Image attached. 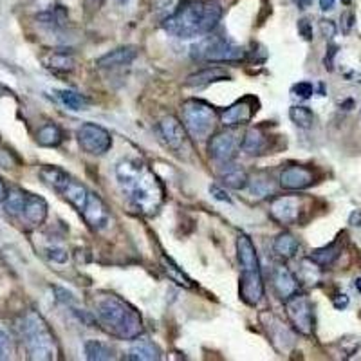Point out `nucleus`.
<instances>
[{
    "label": "nucleus",
    "mask_w": 361,
    "mask_h": 361,
    "mask_svg": "<svg viewBox=\"0 0 361 361\" xmlns=\"http://www.w3.org/2000/svg\"><path fill=\"white\" fill-rule=\"evenodd\" d=\"M56 96H58L60 102H62L69 111H74V112L85 111L87 105H89V99L85 98L83 94L74 93V90H58Z\"/></svg>",
    "instance_id": "obj_31"
},
{
    "label": "nucleus",
    "mask_w": 361,
    "mask_h": 361,
    "mask_svg": "<svg viewBox=\"0 0 361 361\" xmlns=\"http://www.w3.org/2000/svg\"><path fill=\"white\" fill-rule=\"evenodd\" d=\"M210 193L215 197V199H217V201H223V202H227V204H232V199H230V195L224 192L223 188H218L217 184L210 186Z\"/></svg>",
    "instance_id": "obj_41"
},
{
    "label": "nucleus",
    "mask_w": 361,
    "mask_h": 361,
    "mask_svg": "<svg viewBox=\"0 0 361 361\" xmlns=\"http://www.w3.org/2000/svg\"><path fill=\"white\" fill-rule=\"evenodd\" d=\"M36 20L47 27H53V29H60V27L67 26L69 22V13L67 9L63 6H54V8L47 9L44 13H40L36 17Z\"/></svg>",
    "instance_id": "obj_25"
},
{
    "label": "nucleus",
    "mask_w": 361,
    "mask_h": 361,
    "mask_svg": "<svg viewBox=\"0 0 361 361\" xmlns=\"http://www.w3.org/2000/svg\"><path fill=\"white\" fill-rule=\"evenodd\" d=\"M339 255H342V244H339V241H336L332 244L326 246V248L312 251L311 260L314 264H318L320 268H329V266H332L338 260Z\"/></svg>",
    "instance_id": "obj_24"
},
{
    "label": "nucleus",
    "mask_w": 361,
    "mask_h": 361,
    "mask_svg": "<svg viewBox=\"0 0 361 361\" xmlns=\"http://www.w3.org/2000/svg\"><path fill=\"white\" fill-rule=\"evenodd\" d=\"M342 2H344V4H351L353 0H342Z\"/></svg>",
    "instance_id": "obj_51"
},
{
    "label": "nucleus",
    "mask_w": 361,
    "mask_h": 361,
    "mask_svg": "<svg viewBox=\"0 0 361 361\" xmlns=\"http://www.w3.org/2000/svg\"><path fill=\"white\" fill-rule=\"evenodd\" d=\"M161 264H163V269H165L166 275H168V277L172 278L175 284H179V286H183V287H188V289L192 287V280H190V278H188L186 275H184V273L181 271V269H179L174 262H172V260L166 259V257H161Z\"/></svg>",
    "instance_id": "obj_34"
},
{
    "label": "nucleus",
    "mask_w": 361,
    "mask_h": 361,
    "mask_svg": "<svg viewBox=\"0 0 361 361\" xmlns=\"http://www.w3.org/2000/svg\"><path fill=\"white\" fill-rule=\"evenodd\" d=\"M273 287H275V293L278 294V298L282 300H287L294 293H298V282H296L293 273L289 271V268L282 266V264L280 266H275V271H273Z\"/></svg>",
    "instance_id": "obj_17"
},
{
    "label": "nucleus",
    "mask_w": 361,
    "mask_h": 361,
    "mask_svg": "<svg viewBox=\"0 0 361 361\" xmlns=\"http://www.w3.org/2000/svg\"><path fill=\"white\" fill-rule=\"evenodd\" d=\"M83 4L89 11H98L103 6V0H83Z\"/></svg>",
    "instance_id": "obj_45"
},
{
    "label": "nucleus",
    "mask_w": 361,
    "mask_h": 361,
    "mask_svg": "<svg viewBox=\"0 0 361 361\" xmlns=\"http://www.w3.org/2000/svg\"><path fill=\"white\" fill-rule=\"evenodd\" d=\"M298 241L294 239L291 233H280V235L275 239V244H273V250L278 257L282 259H293L294 255L298 253Z\"/></svg>",
    "instance_id": "obj_28"
},
{
    "label": "nucleus",
    "mask_w": 361,
    "mask_h": 361,
    "mask_svg": "<svg viewBox=\"0 0 361 361\" xmlns=\"http://www.w3.org/2000/svg\"><path fill=\"white\" fill-rule=\"evenodd\" d=\"M241 148V141L236 139V134L233 130H224L218 132L210 139L208 145V152L218 163H232L236 156V150Z\"/></svg>",
    "instance_id": "obj_10"
},
{
    "label": "nucleus",
    "mask_w": 361,
    "mask_h": 361,
    "mask_svg": "<svg viewBox=\"0 0 361 361\" xmlns=\"http://www.w3.org/2000/svg\"><path fill=\"white\" fill-rule=\"evenodd\" d=\"M353 26H354V15L353 13L342 15V31H344L345 35H347V33H351Z\"/></svg>",
    "instance_id": "obj_42"
},
{
    "label": "nucleus",
    "mask_w": 361,
    "mask_h": 361,
    "mask_svg": "<svg viewBox=\"0 0 361 361\" xmlns=\"http://www.w3.org/2000/svg\"><path fill=\"white\" fill-rule=\"evenodd\" d=\"M266 148V136L259 129H251L246 132L242 141V150L246 154H260Z\"/></svg>",
    "instance_id": "obj_30"
},
{
    "label": "nucleus",
    "mask_w": 361,
    "mask_h": 361,
    "mask_svg": "<svg viewBox=\"0 0 361 361\" xmlns=\"http://www.w3.org/2000/svg\"><path fill=\"white\" fill-rule=\"evenodd\" d=\"M85 358L90 361H109L116 360V354L109 344H103L98 339H89L85 344Z\"/></svg>",
    "instance_id": "obj_26"
},
{
    "label": "nucleus",
    "mask_w": 361,
    "mask_h": 361,
    "mask_svg": "<svg viewBox=\"0 0 361 361\" xmlns=\"http://www.w3.org/2000/svg\"><path fill=\"white\" fill-rule=\"evenodd\" d=\"M320 29H321V35L326 36V38H335L336 35V26L335 22H330V20H321L320 22Z\"/></svg>",
    "instance_id": "obj_40"
},
{
    "label": "nucleus",
    "mask_w": 361,
    "mask_h": 361,
    "mask_svg": "<svg viewBox=\"0 0 361 361\" xmlns=\"http://www.w3.org/2000/svg\"><path fill=\"white\" fill-rule=\"evenodd\" d=\"M47 257L56 264H65L69 259L67 250L62 248V246H51V248H47Z\"/></svg>",
    "instance_id": "obj_36"
},
{
    "label": "nucleus",
    "mask_w": 361,
    "mask_h": 361,
    "mask_svg": "<svg viewBox=\"0 0 361 361\" xmlns=\"http://www.w3.org/2000/svg\"><path fill=\"white\" fill-rule=\"evenodd\" d=\"M286 312L291 326L298 330L300 335L311 336L314 332V311L311 300L305 294L294 293L286 300Z\"/></svg>",
    "instance_id": "obj_8"
},
{
    "label": "nucleus",
    "mask_w": 361,
    "mask_h": 361,
    "mask_svg": "<svg viewBox=\"0 0 361 361\" xmlns=\"http://www.w3.org/2000/svg\"><path fill=\"white\" fill-rule=\"evenodd\" d=\"M251 184V190H253V193H257L259 197H264V195H268L269 192H271L273 188H271V179L268 177H262V175H257V177L251 181L250 179V183Z\"/></svg>",
    "instance_id": "obj_35"
},
{
    "label": "nucleus",
    "mask_w": 361,
    "mask_h": 361,
    "mask_svg": "<svg viewBox=\"0 0 361 361\" xmlns=\"http://www.w3.org/2000/svg\"><path fill=\"white\" fill-rule=\"evenodd\" d=\"M157 132L161 139L165 141L166 147L172 150H181V147L186 141V130L184 125L175 116H166L157 123Z\"/></svg>",
    "instance_id": "obj_14"
},
{
    "label": "nucleus",
    "mask_w": 361,
    "mask_h": 361,
    "mask_svg": "<svg viewBox=\"0 0 361 361\" xmlns=\"http://www.w3.org/2000/svg\"><path fill=\"white\" fill-rule=\"evenodd\" d=\"M127 360L132 361H157L161 360V351L154 342H150L148 338H136V342L132 344L129 351V356Z\"/></svg>",
    "instance_id": "obj_20"
},
{
    "label": "nucleus",
    "mask_w": 361,
    "mask_h": 361,
    "mask_svg": "<svg viewBox=\"0 0 361 361\" xmlns=\"http://www.w3.org/2000/svg\"><path fill=\"white\" fill-rule=\"evenodd\" d=\"M248 183H250V177L239 166H230L223 174V184L232 188V190H244L248 186Z\"/></svg>",
    "instance_id": "obj_29"
},
{
    "label": "nucleus",
    "mask_w": 361,
    "mask_h": 361,
    "mask_svg": "<svg viewBox=\"0 0 361 361\" xmlns=\"http://www.w3.org/2000/svg\"><path fill=\"white\" fill-rule=\"evenodd\" d=\"M348 223L353 224V226L356 227H361V210H356L351 214V217H348Z\"/></svg>",
    "instance_id": "obj_46"
},
{
    "label": "nucleus",
    "mask_w": 361,
    "mask_h": 361,
    "mask_svg": "<svg viewBox=\"0 0 361 361\" xmlns=\"http://www.w3.org/2000/svg\"><path fill=\"white\" fill-rule=\"evenodd\" d=\"M246 51L239 45L227 40L226 36H204L201 42H197L192 47V58L197 62H217L230 63L244 60Z\"/></svg>",
    "instance_id": "obj_6"
},
{
    "label": "nucleus",
    "mask_w": 361,
    "mask_h": 361,
    "mask_svg": "<svg viewBox=\"0 0 361 361\" xmlns=\"http://www.w3.org/2000/svg\"><path fill=\"white\" fill-rule=\"evenodd\" d=\"M11 339H9V336L6 335L4 330L0 329V360H8L9 356H11Z\"/></svg>",
    "instance_id": "obj_39"
},
{
    "label": "nucleus",
    "mask_w": 361,
    "mask_h": 361,
    "mask_svg": "<svg viewBox=\"0 0 361 361\" xmlns=\"http://www.w3.org/2000/svg\"><path fill=\"white\" fill-rule=\"evenodd\" d=\"M136 56H138V49L132 45H127V47H120V49L103 54L102 58L96 60V65L102 69L121 67V65H130L136 60Z\"/></svg>",
    "instance_id": "obj_18"
},
{
    "label": "nucleus",
    "mask_w": 361,
    "mask_h": 361,
    "mask_svg": "<svg viewBox=\"0 0 361 361\" xmlns=\"http://www.w3.org/2000/svg\"><path fill=\"white\" fill-rule=\"evenodd\" d=\"M120 2L121 4H125V2H129V0H120Z\"/></svg>",
    "instance_id": "obj_52"
},
{
    "label": "nucleus",
    "mask_w": 361,
    "mask_h": 361,
    "mask_svg": "<svg viewBox=\"0 0 361 361\" xmlns=\"http://www.w3.org/2000/svg\"><path fill=\"white\" fill-rule=\"evenodd\" d=\"M314 183V172L307 166H289L280 174L284 190H303Z\"/></svg>",
    "instance_id": "obj_15"
},
{
    "label": "nucleus",
    "mask_w": 361,
    "mask_h": 361,
    "mask_svg": "<svg viewBox=\"0 0 361 361\" xmlns=\"http://www.w3.org/2000/svg\"><path fill=\"white\" fill-rule=\"evenodd\" d=\"M54 291L62 294V296H58L60 302H65V303H72V302H74V298H72V293H69V291L60 289V287H56V289H54Z\"/></svg>",
    "instance_id": "obj_44"
},
{
    "label": "nucleus",
    "mask_w": 361,
    "mask_h": 361,
    "mask_svg": "<svg viewBox=\"0 0 361 361\" xmlns=\"http://www.w3.org/2000/svg\"><path fill=\"white\" fill-rule=\"evenodd\" d=\"M356 287L361 291V278H358V280H356Z\"/></svg>",
    "instance_id": "obj_50"
},
{
    "label": "nucleus",
    "mask_w": 361,
    "mask_h": 361,
    "mask_svg": "<svg viewBox=\"0 0 361 361\" xmlns=\"http://www.w3.org/2000/svg\"><path fill=\"white\" fill-rule=\"evenodd\" d=\"M236 257L242 266L241 287H239L241 298L248 305H257L264 298V282L257 250L253 241L246 233L236 236Z\"/></svg>",
    "instance_id": "obj_5"
},
{
    "label": "nucleus",
    "mask_w": 361,
    "mask_h": 361,
    "mask_svg": "<svg viewBox=\"0 0 361 361\" xmlns=\"http://www.w3.org/2000/svg\"><path fill=\"white\" fill-rule=\"evenodd\" d=\"M47 210H49V208H47L45 199H42V197L38 195H33V193H27L20 217H22L27 224H31V226H40V224L45 223V218H47Z\"/></svg>",
    "instance_id": "obj_16"
},
{
    "label": "nucleus",
    "mask_w": 361,
    "mask_h": 361,
    "mask_svg": "<svg viewBox=\"0 0 361 361\" xmlns=\"http://www.w3.org/2000/svg\"><path fill=\"white\" fill-rule=\"evenodd\" d=\"M26 195H27V192L20 190V188H13V190H9L8 197H6V201H4L6 211L11 215L22 214L24 202H26Z\"/></svg>",
    "instance_id": "obj_33"
},
{
    "label": "nucleus",
    "mask_w": 361,
    "mask_h": 361,
    "mask_svg": "<svg viewBox=\"0 0 361 361\" xmlns=\"http://www.w3.org/2000/svg\"><path fill=\"white\" fill-rule=\"evenodd\" d=\"M298 33L302 36L303 40L311 42L312 36H314V31H312V24L309 18H300L298 20Z\"/></svg>",
    "instance_id": "obj_38"
},
{
    "label": "nucleus",
    "mask_w": 361,
    "mask_h": 361,
    "mask_svg": "<svg viewBox=\"0 0 361 361\" xmlns=\"http://www.w3.org/2000/svg\"><path fill=\"white\" fill-rule=\"evenodd\" d=\"M293 2L298 6V9H307L312 4V0H293Z\"/></svg>",
    "instance_id": "obj_49"
},
{
    "label": "nucleus",
    "mask_w": 361,
    "mask_h": 361,
    "mask_svg": "<svg viewBox=\"0 0 361 361\" xmlns=\"http://www.w3.org/2000/svg\"><path fill=\"white\" fill-rule=\"evenodd\" d=\"M336 6V0H320L321 11H332Z\"/></svg>",
    "instance_id": "obj_47"
},
{
    "label": "nucleus",
    "mask_w": 361,
    "mask_h": 361,
    "mask_svg": "<svg viewBox=\"0 0 361 361\" xmlns=\"http://www.w3.org/2000/svg\"><path fill=\"white\" fill-rule=\"evenodd\" d=\"M332 303H335V307L336 309H345L348 305V296L347 294H336L335 298H332Z\"/></svg>",
    "instance_id": "obj_43"
},
{
    "label": "nucleus",
    "mask_w": 361,
    "mask_h": 361,
    "mask_svg": "<svg viewBox=\"0 0 361 361\" xmlns=\"http://www.w3.org/2000/svg\"><path fill=\"white\" fill-rule=\"evenodd\" d=\"M289 118L294 125L300 127V129H311L312 123H314V114L309 107H303V105H294L289 109Z\"/></svg>",
    "instance_id": "obj_32"
},
{
    "label": "nucleus",
    "mask_w": 361,
    "mask_h": 361,
    "mask_svg": "<svg viewBox=\"0 0 361 361\" xmlns=\"http://www.w3.org/2000/svg\"><path fill=\"white\" fill-rule=\"evenodd\" d=\"M78 143L90 156H103L112 148V136L96 123H83L78 130Z\"/></svg>",
    "instance_id": "obj_9"
},
{
    "label": "nucleus",
    "mask_w": 361,
    "mask_h": 361,
    "mask_svg": "<svg viewBox=\"0 0 361 361\" xmlns=\"http://www.w3.org/2000/svg\"><path fill=\"white\" fill-rule=\"evenodd\" d=\"M80 214L85 218V223L96 232H102L111 224V211H109L107 204L102 201V197L93 192H89L87 202H85L83 210Z\"/></svg>",
    "instance_id": "obj_12"
},
{
    "label": "nucleus",
    "mask_w": 361,
    "mask_h": 361,
    "mask_svg": "<svg viewBox=\"0 0 361 361\" xmlns=\"http://www.w3.org/2000/svg\"><path fill=\"white\" fill-rule=\"evenodd\" d=\"M183 125L195 139H206L218 121L214 105L202 99H188L183 103Z\"/></svg>",
    "instance_id": "obj_7"
},
{
    "label": "nucleus",
    "mask_w": 361,
    "mask_h": 361,
    "mask_svg": "<svg viewBox=\"0 0 361 361\" xmlns=\"http://www.w3.org/2000/svg\"><path fill=\"white\" fill-rule=\"evenodd\" d=\"M44 65L54 72H71L76 65V60L67 51H51L42 58Z\"/></svg>",
    "instance_id": "obj_21"
},
{
    "label": "nucleus",
    "mask_w": 361,
    "mask_h": 361,
    "mask_svg": "<svg viewBox=\"0 0 361 361\" xmlns=\"http://www.w3.org/2000/svg\"><path fill=\"white\" fill-rule=\"evenodd\" d=\"M300 206H302V202H300L298 197L282 195L273 199L271 206H269V214L278 224L289 226V224H294L298 220Z\"/></svg>",
    "instance_id": "obj_13"
},
{
    "label": "nucleus",
    "mask_w": 361,
    "mask_h": 361,
    "mask_svg": "<svg viewBox=\"0 0 361 361\" xmlns=\"http://www.w3.org/2000/svg\"><path fill=\"white\" fill-rule=\"evenodd\" d=\"M223 18V6L217 0H184L163 22V29L177 38L210 35Z\"/></svg>",
    "instance_id": "obj_2"
},
{
    "label": "nucleus",
    "mask_w": 361,
    "mask_h": 361,
    "mask_svg": "<svg viewBox=\"0 0 361 361\" xmlns=\"http://www.w3.org/2000/svg\"><path fill=\"white\" fill-rule=\"evenodd\" d=\"M36 141L42 147H58L63 141V132L56 123H45L36 132Z\"/></svg>",
    "instance_id": "obj_27"
},
{
    "label": "nucleus",
    "mask_w": 361,
    "mask_h": 361,
    "mask_svg": "<svg viewBox=\"0 0 361 361\" xmlns=\"http://www.w3.org/2000/svg\"><path fill=\"white\" fill-rule=\"evenodd\" d=\"M8 186H6L4 183V179L0 177V202H4L6 201V197H8Z\"/></svg>",
    "instance_id": "obj_48"
},
{
    "label": "nucleus",
    "mask_w": 361,
    "mask_h": 361,
    "mask_svg": "<svg viewBox=\"0 0 361 361\" xmlns=\"http://www.w3.org/2000/svg\"><path fill=\"white\" fill-rule=\"evenodd\" d=\"M40 179L47 184V186L53 188L54 192L60 193L62 192V188L65 186L69 179H71V175H69L63 168H60V166L47 165L40 170Z\"/></svg>",
    "instance_id": "obj_23"
},
{
    "label": "nucleus",
    "mask_w": 361,
    "mask_h": 361,
    "mask_svg": "<svg viewBox=\"0 0 361 361\" xmlns=\"http://www.w3.org/2000/svg\"><path fill=\"white\" fill-rule=\"evenodd\" d=\"M60 193H62L78 211L83 210L85 202H87V197H89V190L81 183L74 181V179H69L67 184L62 188V192Z\"/></svg>",
    "instance_id": "obj_22"
},
{
    "label": "nucleus",
    "mask_w": 361,
    "mask_h": 361,
    "mask_svg": "<svg viewBox=\"0 0 361 361\" xmlns=\"http://www.w3.org/2000/svg\"><path fill=\"white\" fill-rule=\"evenodd\" d=\"M94 312L99 323L121 339H136L143 332L141 314L130 303L112 293H99L94 298Z\"/></svg>",
    "instance_id": "obj_3"
},
{
    "label": "nucleus",
    "mask_w": 361,
    "mask_h": 361,
    "mask_svg": "<svg viewBox=\"0 0 361 361\" xmlns=\"http://www.w3.org/2000/svg\"><path fill=\"white\" fill-rule=\"evenodd\" d=\"M18 332L27 348L31 360H56L58 356V344L53 330L45 323L44 318L36 311L24 312L18 320Z\"/></svg>",
    "instance_id": "obj_4"
},
{
    "label": "nucleus",
    "mask_w": 361,
    "mask_h": 361,
    "mask_svg": "<svg viewBox=\"0 0 361 361\" xmlns=\"http://www.w3.org/2000/svg\"><path fill=\"white\" fill-rule=\"evenodd\" d=\"M257 99L251 98V96H246V98L239 99L232 105V107H227L226 111H223L218 114L220 121H223V125L226 127H239V125H244V123H250L253 120L255 112H257Z\"/></svg>",
    "instance_id": "obj_11"
},
{
    "label": "nucleus",
    "mask_w": 361,
    "mask_h": 361,
    "mask_svg": "<svg viewBox=\"0 0 361 361\" xmlns=\"http://www.w3.org/2000/svg\"><path fill=\"white\" fill-rule=\"evenodd\" d=\"M116 177L130 206L136 211L152 215L159 210L165 199V190L159 177L147 165L132 159L121 161L116 166Z\"/></svg>",
    "instance_id": "obj_1"
},
{
    "label": "nucleus",
    "mask_w": 361,
    "mask_h": 361,
    "mask_svg": "<svg viewBox=\"0 0 361 361\" xmlns=\"http://www.w3.org/2000/svg\"><path fill=\"white\" fill-rule=\"evenodd\" d=\"M232 76L226 69L223 67H206L202 71L195 72V74H190L184 81L186 87H206V85L215 83V81H224L230 80Z\"/></svg>",
    "instance_id": "obj_19"
},
{
    "label": "nucleus",
    "mask_w": 361,
    "mask_h": 361,
    "mask_svg": "<svg viewBox=\"0 0 361 361\" xmlns=\"http://www.w3.org/2000/svg\"><path fill=\"white\" fill-rule=\"evenodd\" d=\"M293 93L296 94L298 98L307 99L314 94V87H312V83H309V81H300V83H296L293 87Z\"/></svg>",
    "instance_id": "obj_37"
}]
</instances>
